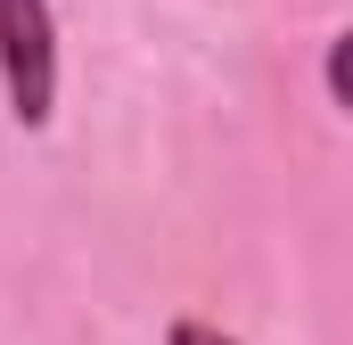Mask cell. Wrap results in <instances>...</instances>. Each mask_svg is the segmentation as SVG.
I'll return each mask as SVG.
<instances>
[{
	"mask_svg": "<svg viewBox=\"0 0 353 345\" xmlns=\"http://www.w3.org/2000/svg\"><path fill=\"white\" fill-rule=\"evenodd\" d=\"M0 90L25 132L58 115V17L50 0H0Z\"/></svg>",
	"mask_w": 353,
	"mask_h": 345,
	"instance_id": "cell-1",
	"label": "cell"
},
{
	"mask_svg": "<svg viewBox=\"0 0 353 345\" xmlns=\"http://www.w3.org/2000/svg\"><path fill=\"white\" fill-rule=\"evenodd\" d=\"M165 345H239L230 329H214V321H197V313H181L173 329H165Z\"/></svg>",
	"mask_w": 353,
	"mask_h": 345,
	"instance_id": "cell-2",
	"label": "cell"
},
{
	"mask_svg": "<svg viewBox=\"0 0 353 345\" xmlns=\"http://www.w3.org/2000/svg\"><path fill=\"white\" fill-rule=\"evenodd\" d=\"M329 99H337V107H345V33H337V41H329Z\"/></svg>",
	"mask_w": 353,
	"mask_h": 345,
	"instance_id": "cell-3",
	"label": "cell"
}]
</instances>
